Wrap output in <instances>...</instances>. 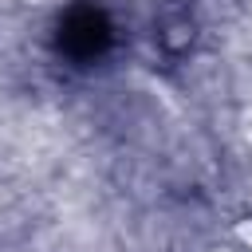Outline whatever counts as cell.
Listing matches in <instances>:
<instances>
[{
  "label": "cell",
  "mask_w": 252,
  "mask_h": 252,
  "mask_svg": "<svg viewBox=\"0 0 252 252\" xmlns=\"http://www.w3.org/2000/svg\"><path fill=\"white\" fill-rule=\"evenodd\" d=\"M59 47L71 55V59H98L106 47H110V20L106 12L83 4V8H71L63 28H59Z\"/></svg>",
  "instance_id": "obj_1"
},
{
  "label": "cell",
  "mask_w": 252,
  "mask_h": 252,
  "mask_svg": "<svg viewBox=\"0 0 252 252\" xmlns=\"http://www.w3.org/2000/svg\"><path fill=\"white\" fill-rule=\"evenodd\" d=\"M158 43L169 55H181L193 43V20H189V12H165L158 20Z\"/></svg>",
  "instance_id": "obj_2"
}]
</instances>
